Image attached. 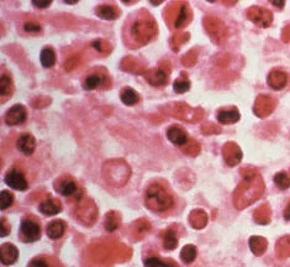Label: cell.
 <instances>
[{
	"mask_svg": "<svg viewBox=\"0 0 290 267\" xmlns=\"http://www.w3.org/2000/svg\"><path fill=\"white\" fill-rule=\"evenodd\" d=\"M243 181L234 192V205L238 211L247 208L263 196L265 186L262 176L253 168L244 167L242 169Z\"/></svg>",
	"mask_w": 290,
	"mask_h": 267,
	"instance_id": "cell-1",
	"label": "cell"
},
{
	"mask_svg": "<svg viewBox=\"0 0 290 267\" xmlns=\"http://www.w3.org/2000/svg\"><path fill=\"white\" fill-rule=\"evenodd\" d=\"M157 32L158 29L155 19L147 11L141 10L129 21V27L125 30L126 45L132 48L144 46L156 37Z\"/></svg>",
	"mask_w": 290,
	"mask_h": 267,
	"instance_id": "cell-2",
	"label": "cell"
},
{
	"mask_svg": "<svg viewBox=\"0 0 290 267\" xmlns=\"http://www.w3.org/2000/svg\"><path fill=\"white\" fill-rule=\"evenodd\" d=\"M130 176H131V168L128 162L121 159L110 160L102 166V177L109 186L116 188L125 186Z\"/></svg>",
	"mask_w": 290,
	"mask_h": 267,
	"instance_id": "cell-3",
	"label": "cell"
},
{
	"mask_svg": "<svg viewBox=\"0 0 290 267\" xmlns=\"http://www.w3.org/2000/svg\"><path fill=\"white\" fill-rule=\"evenodd\" d=\"M146 202L147 208L151 209L156 213H162V212L168 211L173 207L174 198L167 188H164L161 183H152L149 187L146 192Z\"/></svg>",
	"mask_w": 290,
	"mask_h": 267,
	"instance_id": "cell-4",
	"label": "cell"
},
{
	"mask_svg": "<svg viewBox=\"0 0 290 267\" xmlns=\"http://www.w3.org/2000/svg\"><path fill=\"white\" fill-rule=\"evenodd\" d=\"M164 17L168 25L174 27V29H182L192 21L193 14L187 3H172L165 9Z\"/></svg>",
	"mask_w": 290,
	"mask_h": 267,
	"instance_id": "cell-5",
	"label": "cell"
},
{
	"mask_svg": "<svg viewBox=\"0 0 290 267\" xmlns=\"http://www.w3.org/2000/svg\"><path fill=\"white\" fill-rule=\"evenodd\" d=\"M74 214L78 221H80L84 225L90 226L95 223L98 218V207L93 199L81 198L75 207Z\"/></svg>",
	"mask_w": 290,
	"mask_h": 267,
	"instance_id": "cell-6",
	"label": "cell"
},
{
	"mask_svg": "<svg viewBox=\"0 0 290 267\" xmlns=\"http://www.w3.org/2000/svg\"><path fill=\"white\" fill-rule=\"evenodd\" d=\"M204 27L208 35L213 39V41L217 45L225 44L229 37V29L221 19L216 16H205Z\"/></svg>",
	"mask_w": 290,
	"mask_h": 267,
	"instance_id": "cell-7",
	"label": "cell"
},
{
	"mask_svg": "<svg viewBox=\"0 0 290 267\" xmlns=\"http://www.w3.org/2000/svg\"><path fill=\"white\" fill-rule=\"evenodd\" d=\"M169 113L178 119L189 121V123H198L204 117V110L200 108H192L184 103H174L169 105Z\"/></svg>",
	"mask_w": 290,
	"mask_h": 267,
	"instance_id": "cell-8",
	"label": "cell"
},
{
	"mask_svg": "<svg viewBox=\"0 0 290 267\" xmlns=\"http://www.w3.org/2000/svg\"><path fill=\"white\" fill-rule=\"evenodd\" d=\"M111 84V80L104 68H95L92 73H89L84 81V88L87 90L105 89Z\"/></svg>",
	"mask_w": 290,
	"mask_h": 267,
	"instance_id": "cell-9",
	"label": "cell"
},
{
	"mask_svg": "<svg viewBox=\"0 0 290 267\" xmlns=\"http://www.w3.org/2000/svg\"><path fill=\"white\" fill-rule=\"evenodd\" d=\"M54 188L61 196L67 197V198H74L75 200L81 199V190L77 183L69 177H59L54 183Z\"/></svg>",
	"mask_w": 290,
	"mask_h": 267,
	"instance_id": "cell-10",
	"label": "cell"
},
{
	"mask_svg": "<svg viewBox=\"0 0 290 267\" xmlns=\"http://www.w3.org/2000/svg\"><path fill=\"white\" fill-rule=\"evenodd\" d=\"M277 107V99L273 98L272 96L267 94H261L257 97L255 102V107H253V113L258 118H267L273 113L274 109Z\"/></svg>",
	"mask_w": 290,
	"mask_h": 267,
	"instance_id": "cell-11",
	"label": "cell"
},
{
	"mask_svg": "<svg viewBox=\"0 0 290 267\" xmlns=\"http://www.w3.org/2000/svg\"><path fill=\"white\" fill-rule=\"evenodd\" d=\"M247 17L252 21L253 24L259 27H270L273 23V14L268 9L262 7H251L247 10Z\"/></svg>",
	"mask_w": 290,
	"mask_h": 267,
	"instance_id": "cell-12",
	"label": "cell"
},
{
	"mask_svg": "<svg viewBox=\"0 0 290 267\" xmlns=\"http://www.w3.org/2000/svg\"><path fill=\"white\" fill-rule=\"evenodd\" d=\"M41 238V227L37 223L31 219L21 221L20 239L24 242H34Z\"/></svg>",
	"mask_w": 290,
	"mask_h": 267,
	"instance_id": "cell-13",
	"label": "cell"
},
{
	"mask_svg": "<svg viewBox=\"0 0 290 267\" xmlns=\"http://www.w3.org/2000/svg\"><path fill=\"white\" fill-rule=\"evenodd\" d=\"M222 156H223V160H225V162L227 163L229 166L235 167V166H237L241 161H242L243 154H242V150H241L240 146H238L236 142L230 141V142H226V144L223 145Z\"/></svg>",
	"mask_w": 290,
	"mask_h": 267,
	"instance_id": "cell-14",
	"label": "cell"
},
{
	"mask_svg": "<svg viewBox=\"0 0 290 267\" xmlns=\"http://www.w3.org/2000/svg\"><path fill=\"white\" fill-rule=\"evenodd\" d=\"M171 73V68H155L147 69L143 75L150 84L155 87H162L168 82V74Z\"/></svg>",
	"mask_w": 290,
	"mask_h": 267,
	"instance_id": "cell-15",
	"label": "cell"
},
{
	"mask_svg": "<svg viewBox=\"0 0 290 267\" xmlns=\"http://www.w3.org/2000/svg\"><path fill=\"white\" fill-rule=\"evenodd\" d=\"M5 183H7L9 187L14 188V189L16 190H26L27 187H29L25 176H24L23 172L16 168L10 169V171L5 175Z\"/></svg>",
	"mask_w": 290,
	"mask_h": 267,
	"instance_id": "cell-16",
	"label": "cell"
},
{
	"mask_svg": "<svg viewBox=\"0 0 290 267\" xmlns=\"http://www.w3.org/2000/svg\"><path fill=\"white\" fill-rule=\"evenodd\" d=\"M26 117L27 113L25 107L21 104H16L7 111V114H5V123L11 126L19 125V124L24 123L26 120Z\"/></svg>",
	"mask_w": 290,
	"mask_h": 267,
	"instance_id": "cell-17",
	"label": "cell"
},
{
	"mask_svg": "<svg viewBox=\"0 0 290 267\" xmlns=\"http://www.w3.org/2000/svg\"><path fill=\"white\" fill-rule=\"evenodd\" d=\"M267 82L268 86H270L272 89L280 90L288 83V75H286L285 72L279 71V69H273V71L268 74Z\"/></svg>",
	"mask_w": 290,
	"mask_h": 267,
	"instance_id": "cell-18",
	"label": "cell"
},
{
	"mask_svg": "<svg viewBox=\"0 0 290 267\" xmlns=\"http://www.w3.org/2000/svg\"><path fill=\"white\" fill-rule=\"evenodd\" d=\"M167 138L169 139V141L173 142L174 145H178V146H184L189 140L188 135H187V132L184 131L183 127L178 125L168 127Z\"/></svg>",
	"mask_w": 290,
	"mask_h": 267,
	"instance_id": "cell-19",
	"label": "cell"
},
{
	"mask_svg": "<svg viewBox=\"0 0 290 267\" xmlns=\"http://www.w3.org/2000/svg\"><path fill=\"white\" fill-rule=\"evenodd\" d=\"M17 257H19V251H17L16 246H14L13 244H9V242L2 245L0 259H2V262L5 266L13 265L15 261L17 260Z\"/></svg>",
	"mask_w": 290,
	"mask_h": 267,
	"instance_id": "cell-20",
	"label": "cell"
},
{
	"mask_svg": "<svg viewBox=\"0 0 290 267\" xmlns=\"http://www.w3.org/2000/svg\"><path fill=\"white\" fill-rule=\"evenodd\" d=\"M16 146L24 155H31L36 147L35 138L31 134H23L16 142Z\"/></svg>",
	"mask_w": 290,
	"mask_h": 267,
	"instance_id": "cell-21",
	"label": "cell"
},
{
	"mask_svg": "<svg viewBox=\"0 0 290 267\" xmlns=\"http://www.w3.org/2000/svg\"><path fill=\"white\" fill-rule=\"evenodd\" d=\"M241 115L237 108H230V109H222L217 113V120L223 125H230V124H235L240 120Z\"/></svg>",
	"mask_w": 290,
	"mask_h": 267,
	"instance_id": "cell-22",
	"label": "cell"
},
{
	"mask_svg": "<svg viewBox=\"0 0 290 267\" xmlns=\"http://www.w3.org/2000/svg\"><path fill=\"white\" fill-rule=\"evenodd\" d=\"M208 219H209V218H208V214L205 213L202 209H195V211H193L192 213L189 214L190 225L196 230L204 229L208 224Z\"/></svg>",
	"mask_w": 290,
	"mask_h": 267,
	"instance_id": "cell-23",
	"label": "cell"
},
{
	"mask_svg": "<svg viewBox=\"0 0 290 267\" xmlns=\"http://www.w3.org/2000/svg\"><path fill=\"white\" fill-rule=\"evenodd\" d=\"M40 212L45 215H56L62 212V204L58 199L50 198L40 204Z\"/></svg>",
	"mask_w": 290,
	"mask_h": 267,
	"instance_id": "cell-24",
	"label": "cell"
},
{
	"mask_svg": "<svg viewBox=\"0 0 290 267\" xmlns=\"http://www.w3.org/2000/svg\"><path fill=\"white\" fill-rule=\"evenodd\" d=\"M96 15L104 20H115L119 17L120 10L113 4H102L96 8Z\"/></svg>",
	"mask_w": 290,
	"mask_h": 267,
	"instance_id": "cell-25",
	"label": "cell"
},
{
	"mask_svg": "<svg viewBox=\"0 0 290 267\" xmlns=\"http://www.w3.org/2000/svg\"><path fill=\"white\" fill-rule=\"evenodd\" d=\"M271 217H272V211L268 204H262L261 207L257 208L255 213H253L255 221L257 224H261V225H267V224H270Z\"/></svg>",
	"mask_w": 290,
	"mask_h": 267,
	"instance_id": "cell-26",
	"label": "cell"
},
{
	"mask_svg": "<svg viewBox=\"0 0 290 267\" xmlns=\"http://www.w3.org/2000/svg\"><path fill=\"white\" fill-rule=\"evenodd\" d=\"M276 254L280 260L290 257V235H284L277 241Z\"/></svg>",
	"mask_w": 290,
	"mask_h": 267,
	"instance_id": "cell-27",
	"label": "cell"
},
{
	"mask_svg": "<svg viewBox=\"0 0 290 267\" xmlns=\"http://www.w3.org/2000/svg\"><path fill=\"white\" fill-rule=\"evenodd\" d=\"M66 230V223L62 220H54L51 221L47 225V235L48 238L52 240H57V239L62 238L63 234Z\"/></svg>",
	"mask_w": 290,
	"mask_h": 267,
	"instance_id": "cell-28",
	"label": "cell"
},
{
	"mask_svg": "<svg viewBox=\"0 0 290 267\" xmlns=\"http://www.w3.org/2000/svg\"><path fill=\"white\" fill-rule=\"evenodd\" d=\"M250 247L253 254L257 255V256H261V255L265 253L268 247L267 239H264L263 236H252L250 239Z\"/></svg>",
	"mask_w": 290,
	"mask_h": 267,
	"instance_id": "cell-29",
	"label": "cell"
},
{
	"mask_svg": "<svg viewBox=\"0 0 290 267\" xmlns=\"http://www.w3.org/2000/svg\"><path fill=\"white\" fill-rule=\"evenodd\" d=\"M151 230V224L146 219H140L135 221L131 226V234L136 239H142L146 233Z\"/></svg>",
	"mask_w": 290,
	"mask_h": 267,
	"instance_id": "cell-30",
	"label": "cell"
},
{
	"mask_svg": "<svg viewBox=\"0 0 290 267\" xmlns=\"http://www.w3.org/2000/svg\"><path fill=\"white\" fill-rule=\"evenodd\" d=\"M13 81L8 74H3L0 80V94H2L3 102L8 100L9 97L13 94Z\"/></svg>",
	"mask_w": 290,
	"mask_h": 267,
	"instance_id": "cell-31",
	"label": "cell"
},
{
	"mask_svg": "<svg viewBox=\"0 0 290 267\" xmlns=\"http://www.w3.org/2000/svg\"><path fill=\"white\" fill-rule=\"evenodd\" d=\"M163 238V246L167 250H174L178 245V238H177V233L174 232L173 229H168L165 232H163L162 234Z\"/></svg>",
	"mask_w": 290,
	"mask_h": 267,
	"instance_id": "cell-32",
	"label": "cell"
},
{
	"mask_svg": "<svg viewBox=\"0 0 290 267\" xmlns=\"http://www.w3.org/2000/svg\"><path fill=\"white\" fill-rule=\"evenodd\" d=\"M120 221H121V219H120V215L117 212H109L107 217H105V229L110 233L115 232L119 227Z\"/></svg>",
	"mask_w": 290,
	"mask_h": 267,
	"instance_id": "cell-33",
	"label": "cell"
},
{
	"mask_svg": "<svg viewBox=\"0 0 290 267\" xmlns=\"http://www.w3.org/2000/svg\"><path fill=\"white\" fill-rule=\"evenodd\" d=\"M121 100L123 104L126 105H135L140 100V97H138V94L132 88L126 87L123 88L121 92Z\"/></svg>",
	"mask_w": 290,
	"mask_h": 267,
	"instance_id": "cell-34",
	"label": "cell"
},
{
	"mask_svg": "<svg viewBox=\"0 0 290 267\" xmlns=\"http://www.w3.org/2000/svg\"><path fill=\"white\" fill-rule=\"evenodd\" d=\"M41 63L42 66L50 68L56 63V53L51 47H45L41 51Z\"/></svg>",
	"mask_w": 290,
	"mask_h": 267,
	"instance_id": "cell-35",
	"label": "cell"
},
{
	"mask_svg": "<svg viewBox=\"0 0 290 267\" xmlns=\"http://www.w3.org/2000/svg\"><path fill=\"white\" fill-rule=\"evenodd\" d=\"M121 67L123 71L134 72V73H140V72L141 73H143V72L141 71V68H142L141 63L138 62L137 60H135L134 57H126V59H123Z\"/></svg>",
	"mask_w": 290,
	"mask_h": 267,
	"instance_id": "cell-36",
	"label": "cell"
},
{
	"mask_svg": "<svg viewBox=\"0 0 290 267\" xmlns=\"http://www.w3.org/2000/svg\"><path fill=\"white\" fill-rule=\"evenodd\" d=\"M173 88H174V92L178 94H183V93L188 92L190 88V82H189L188 75H187L185 73H182V75H180V77L178 78L176 82H174Z\"/></svg>",
	"mask_w": 290,
	"mask_h": 267,
	"instance_id": "cell-37",
	"label": "cell"
},
{
	"mask_svg": "<svg viewBox=\"0 0 290 267\" xmlns=\"http://www.w3.org/2000/svg\"><path fill=\"white\" fill-rule=\"evenodd\" d=\"M196 257V249L194 245H185L180 251V259L184 263H192Z\"/></svg>",
	"mask_w": 290,
	"mask_h": 267,
	"instance_id": "cell-38",
	"label": "cell"
},
{
	"mask_svg": "<svg viewBox=\"0 0 290 267\" xmlns=\"http://www.w3.org/2000/svg\"><path fill=\"white\" fill-rule=\"evenodd\" d=\"M182 150L183 152L188 155V156L194 157L200 154V145H199V142L194 140V139H189L188 142H187L184 146H182Z\"/></svg>",
	"mask_w": 290,
	"mask_h": 267,
	"instance_id": "cell-39",
	"label": "cell"
},
{
	"mask_svg": "<svg viewBox=\"0 0 290 267\" xmlns=\"http://www.w3.org/2000/svg\"><path fill=\"white\" fill-rule=\"evenodd\" d=\"M274 183L277 184L280 189H288L290 187V178L285 172H279L274 176Z\"/></svg>",
	"mask_w": 290,
	"mask_h": 267,
	"instance_id": "cell-40",
	"label": "cell"
},
{
	"mask_svg": "<svg viewBox=\"0 0 290 267\" xmlns=\"http://www.w3.org/2000/svg\"><path fill=\"white\" fill-rule=\"evenodd\" d=\"M14 203V196L8 190H3L2 196H0V208L2 211H5V209L13 205Z\"/></svg>",
	"mask_w": 290,
	"mask_h": 267,
	"instance_id": "cell-41",
	"label": "cell"
},
{
	"mask_svg": "<svg viewBox=\"0 0 290 267\" xmlns=\"http://www.w3.org/2000/svg\"><path fill=\"white\" fill-rule=\"evenodd\" d=\"M196 60H198V50L193 48L192 51H189V52L183 57L182 62L185 67H193L196 63Z\"/></svg>",
	"mask_w": 290,
	"mask_h": 267,
	"instance_id": "cell-42",
	"label": "cell"
},
{
	"mask_svg": "<svg viewBox=\"0 0 290 267\" xmlns=\"http://www.w3.org/2000/svg\"><path fill=\"white\" fill-rule=\"evenodd\" d=\"M92 46L94 47L98 52H100L102 54H108L111 51V47L109 46V44L105 40H95L92 44Z\"/></svg>",
	"mask_w": 290,
	"mask_h": 267,
	"instance_id": "cell-43",
	"label": "cell"
},
{
	"mask_svg": "<svg viewBox=\"0 0 290 267\" xmlns=\"http://www.w3.org/2000/svg\"><path fill=\"white\" fill-rule=\"evenodd\" d=\"M24 30L27 33H31V35H35V33H40L42 31V27L36 21H27L24 25Z\"/></svg>",
	"mask_w": 290,
	"mask_h": 267,
	"instance_id": "cell-44",
	"label": "cell"
},
{
	"mask_svg": "<svg viewBox=\"0 0 290 267\" xmlns=\"http://www.w3.org/2000/svg\"><path fill=\"white\" fill-rule=\"evenodd\" d=\"M201 131L202 134H205V135H211V134L221 132V129H220L217 125H215V124L210 123V124H205V125H202Z\"/></svg>",
	"mask_w": 290,
	"mask_h": 267,
	"instance_id": "cell-45",
	"label": "cell"
},
{
	"mask_svg": "<svg viewBox=\"0 0 290 267\" xmlns=\"http://www.w3.org/2000/svg\"><path fill=\"white\" fill-rule=\"evenodd\" d=\"M144 267H163V260L158 259V257L152 256L149 259L144 260Z\"/></svg>",
	"mask_w": 290,
	"mask_h": 267,
	"instance_id": "cell-46",
	"label": "cell"
},
{
	"mask_svg": "<svg viewBox=\"0 0 290 267\" xmlns=\"http://www.w3.org/2000/svg\"><path fill=\"white\" fill-rule=\"evenodd\" d=\"M189 39V33H187V32H184V33H179V35H176L173 37V40H172V46L173 45H176V42L178 44V47H177V51H178V48H179V46L182 44H184L187 40Z\"/></svg>",
	"mask_w": 290,
	"mask_h": 267,
	"instance_id": "cell-47",
	"label": "cell"
},
{
	"mask_svg": "<svg viewBox=\"0 0 290 267\" xmlns=\"http://www.w3.org/2000/svg\"><path fill=\"white\" fill-rule=\"evenodd\" d=\"M29 267H48L46 261L41 259H35L29 263Z\"/></svg>",
	"mask_w": 290,
	"mask_h": 267,
	"instance_id": "cell-48",
	"label": "cell"
},
{
	"mask_svg": "<svg viewBox=\"0 0 290 267\" xmlns=\"http://www.w3.org/2000/svg\"><path fill=\"white\" fill-rule=\"evenodd\" d=\"M282 40L283 42H290V25L285 26L283 29V32H282Z\"/></svg>",
	"mask_w": 290,
	"mask_h": 267,
	"instance_id": "cell-49",
	"label": "cell"
},
{
	"mask_svg": "<svg viewBox=\"0 0 290 267\" xmlns=\"http://www.w3.org/2000/svg\"><path fill=\"white\" fill-rule=\"evenodd\" d=\"M9 233H10V226L8 225L7 220L2 219V236L4 238V236L9 235Z\"/></svg>",
	"mask_w": 290,
	"mask_h": 267,
	"instance_id": "cell-50",
	"label": "cell"
},
{
	"mask_svg": "<svg viewBox=\"0 0 290 267\" xmlns=\"http://www.w3.org/2000/svg\"><path fill=\"white\" fill-rule=\"evenodd\" d=\"M163 267H179L176 261L173 260H165L163 261Z\"/></svg>",
	"mask_w": 290,
	"mask_h": 267,
	"instance_id": "cell-51",
	"label": "cell"
},
{
	"mask_svg": "<svg viewBox=\"0 0 290 267\" xmlns=\"http://www.w3.org/2000/svg\"><path fill=\"white\" fill-rule=\"evenodd\" d=\"M32 4L35 5L36 8H47V7H50L51 5V2H46V3H40V2H32Z\"/></svg>",
	"mask_w": 290,
	"mask_h": 267,
	"instance_id": "cell-52",
	"label": "cell"
},
{
	"mask_svg": "<svg viewBox=\"0 0 290 267\" xmlns=\"http://www.w3.org/2000/svg\"><path fill=\"white\" fill-rule=\"evenodd\" d=\"M284 218H285V220H290V202L284 209Z\"/></svg>",
	"mask_w": 290,
	"mask_h": 267,
	"instance_id": "cell-53",
	"label": "cell"
},
{
	"mask_svg": "<svg viewBox=\"0 0 290 267\" xmlns=\"http://www.w3.org/2000/svg\"><path fill=\"white\" fill-rule=\"evenodd\" d=\"M272 4L277 8H283L284 7V3H276V2H272Z\"/></svg>",
	"mask_w": 290,
	"mask_h": 267,
	"instance_id": "cell-54",
	"label": "cell"
}]
</instances>
